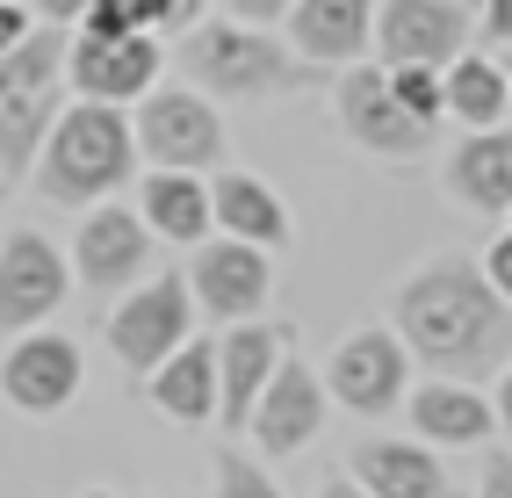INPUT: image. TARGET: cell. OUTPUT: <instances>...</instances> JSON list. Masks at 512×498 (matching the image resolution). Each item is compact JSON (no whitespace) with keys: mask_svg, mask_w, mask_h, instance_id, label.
I'll list each match as a JSON object with an SVG mask.
<instances>
[{"mask_svg":"<svg viewBox=\"0 0 512 498\" xmlns=\"http://www.w3.org/2000/svg\"><path fill=\"white\" fill-rule=\"evenodd\" d=\"M354 484L368 498H448V477H440L433 448H419V441H361Z\"/></svg>","mask_w":512,"mask_h":498,"instance_id":"cell-18","label":"cell"},{"mask_svg":"<svg viewBox=\"0 0 512 498\" xmlns=\"http://www.w3.org/2000/svg\"><path fill=\"white\" fill-rule=\"evenodd\" d=\"M188 318H195V296H188L181 275L145 282L130 304H116V318H109V347H116L138 376H152V369H166V361L188 347Z\"/></svg>","mask_w":512,"mask_h":498,"instance_id":"cell-6","label":"cell"},{"mask_svg":"<svg viewBox=\"0 0 512 498\" xmlns=\"http://www.w3.org/2000/svg\"><path fill=\"white\" fill-rule=\"evenodd\" d=\"M130 166H138V130H130V116L101 109V102H73L51 123L44 152H37V188L51 203H94V195L130 181Z\"/></svg>","mask_w":512,"mask_h":498,"instance_id":"cell-2","label":"cell"},{"mask_svg":"<svg viewBox=\"0 0 512 498\" xmlns=\"http://www.w3.org/2000/svg\"><path fill=\"white\" fill-rule=\"evenodd\" d=\"M339 123H347L368 152H390V159H419V152L433 145V130L412 123V116L397 109L390 73H375V65H354V73H339Z\"/></svg>","mask_w":512,"mask_h":498,"instance_id":"cell-11","label":"cell"},{"mask_svg":"<svg viewBox=\"0 0 512 498\" xmlns=\"http://www.w3.org/2000/svg\"><path fill=\"white\" fill-rule=\"evenodd\" d=\"M397 340L440 369V383H484L512 369V304L469 260H433L397 289Z\"/></svg>","mask_w":512,"mask_h":498,"instance_id":"cell-1","label":"cell"},{"mask_svg":"<svg viewBox=\"0 0 512 498\" xmlns=\"http://www.w3.org/2000/svg\"><path fill=\"white\" fill-rule=\"evenodd\" d=\"M412 426L433 448H476V441H491L498 405H484V390H469V383H426V390H412Z\"/></svg>","mask_w":512,"mask_h":498,"instance_id":"cell-19","label":"cell"},{"mask_svg":"<svg viewBox=\"0 0 512 498\" xmlns=\"http://www.w3.org/2000/svg\"><path fill=\"white\" fill-rule=\"evenodd\" d=\"M145 231H159V239H174V246H195V239H210V181H195V174H152L145 181Z\"/></svg>","mask_w":512,"mask_h":498,"instance_id":"cell-23","label":"cell"},{"mask_svg":"<svg viewBox=\"0 0 512 498\" xmlns=\"http://www.w3.org/2000/svg\"><path fill=\"white\" fill-rule=\"evenodd\" d=\"M29 37H37V22H29L22 0H0V58H15Z\"/></svg>","mask_w":512,"mask_h":498,"instance_id":"cell-29","label":"cell"},{"mask_svg":"<svg viewBox=\"0 0 512 498\" xmlns=\"http://www.w3.org/2000/svg\"><path fill=\"white\" fill-rule=\"evenodd\" d=\"M65 44L58 29L44 22L15 58H0V174H37V152L51 138L58 109V87H65Z\"/></svg>","mask_w":512,"mask_h":498,"instance_id":"cell-3","label":"cell"},{"mask_svg":"<svg viewBox=\"0 0 512 498\" xmlns=\"http://www.w3.org/2000/svg\"><path fill=\"white\" fill-rule=\"evenodd\" d=\"M188 296L210 318H231V325H253V311L267 304V253L260 246H202L195 253V275H188Z\"/></svg>","mask_w":512,"mask_h":498,"instance_id":"cell-16","label":"cell"},{"mask_svg":"<svg viewBox=\"0 0 512 498\" xmlns=\"http://www.w3.org/2000/svg\"><path fill=\"white\" fill-rule=\"evenodd\" d=\"M375 51L397 65H433V73H448L455 58H469V15L455 0H390V8H375Z\"/></svg>","mask_w":512,"mask_h":498,"instance_id":"cell-7","label":"cell"},{"mask_svg":"<svg viewBox=\"0 0 512 498\" xmlns=\"http://www.w3.org/2000/svg\"><path fill=\"white\" fill-rule=\"evenodd\" d=\"M289 361V340L275 325H231L224 347H217V405H224V426H253V405L260 390L275 383V369Z\"/></svg>","mask_w":512,"mask_h":498,"instance_id":"cell-14","label":"cell"},{"mask_svg":"<svg viewBox=\"0 0 512 498\" xmlns=\"http://www.w3.org/2000/svg\"><path fill=\"white\" fill-rule=\"evenodd\" d=\"M0 390H8V405L29 412V419H51L73 405L80 390V347L58 340V332H22L0 361Z\"/></svg>","mask_w":512,"mask_h":498,"instance_id":"cell-8","label":"cell"},{"mask_svg":"<svg viewBox=\"0 0 512 498\" xmlns=\"http://www.w3.org/2000/svg\"><path fill=\"white\" fill-rule=\"evenodd\" d=\"M65 80L80 87V102H101V109L145 102L152 80H159V37H123V44L73 37V51H65Z\"/></svg>","mask_w":512,"mask_h":498,"instance_id":"cell-10","label":"cell"},{"mask_svg":"<svg viewBox=\"0 0 512 498\" xmlns=\"http://www.w3.org/2000/svg\"><path fill=\"white\" fill-rule=\"evenodd\" d=\"M80 37H94V44H123V37H145V29H138V15H130V0H94V8L80 15Z\"/></svg>","mask_w":512,"mask_h":498,"instance_id":"cell-27","label":"cell"},{"mask_svg":"<svg viewBox=\"0 0 512 498\" xmlns=\"http://www.w3.org/2000/svg\"><path fill=\"white\" fill-rule=\"evenodd\" d=\"M130 15H138L145 37H174V29H195L202 0H130Z\"/></svg>","mask_w":512,"mask_h":498,"instance_id":"cell-28","label":"cell"},{"mask_svg":"<svg viewBox=\"0 0 512 498\" xmlns=\"http://www.w3.org/2000/svg\"><path fill=\"white\" fill-rule=\"evenodd\" d=\"M505 87H512V58H505Z\"/></svg>","mask_w":512,"mask_h":498,"instance_id":"cell-37","label":"cell"},{"mask_svg":"<svg viewBox=\"0 0 512 498\" xmlns=\"http://www.w3.org/2000/svg\"><path fill=\"white\" fill-rule=\"evenodd\" d=\"M484 282L512 304V231H505V239H491V253H484Z\"/></svg>","mask_w":512,"mask_h":498,"instance_id":"cell-30","label":"cell"},{"mask_svg":"<svg viewBox=\"0 0 512 498\" xmlns=\"http://www.w3.org/2000/svg\"><path fill=\"white\" fill-rule=\"evenodd\" d=\"M498 426H505V434H512V369L498 376Z\"/></svg>","mask_w":512,"mask_h":498,"instance_id":"cell-35","label":"cell"},{"mask_svg":"<svg viewBox=\"0 0 512 498\" xmlns=\"http://www.w3.org/2000/svg\"><path fill=\"white\" fill-rule=\"evenodd\" d=\"M145 260H152V231H145V217L138 210H94L87 224H80V246H73V268H80V282L94 289V296H109V289H123V282H138L145 275Z\"/></svg>","mask_w":512,"mask_h":498,"instance_id":"cell-13","label":"cell"},{"mask_svg":"<svg viewBox=\"0 0 512 498\" xmlns=\"http://www.w3.org/2000/svg\"><path fill=\"white\" fill-rule=\"evenodd\" d=\"M448 188L469 210H512V130H476L448 159Z\"/></svg>","mask_w":512,"mask_h":498,"instance_id":"cell-21","label":"cell"},{"mask_svg":"<svg viewBox=\"0 0 512 498\" xmlns=\"http://www.w3.org/2000/svg\"><path fill=\"white\" fill-rule=\"evenodd\" d=\"M217 498H282V484L260 470V462H246V455H224L217 462Z\"/></svg>","mask_w":512,"mask_h":498,"instance_id":"cell-26","label":"cell"},{"mask_svg":"<svg viewBox=\"0 0 512 498\" xmlns=\"http://www.w3.org/2000/svg\"><path fill=\"white\" fill-rule=\"evenodd\" d=\"M318 426H325V383L303 369V361H282L275 383H267L260 405H253V441H260V455H296V448H311Z\"/></svg>","mask_w":512,"mask_h":498,"instance_id":"cell-15","label":"cell"},{"mask_svg":"<svg viewBox=\"0 0 512 498\" xmlns=\"http://www.w3.org/2000/svg\"><path fill=\"white\" fill-rule=\"evenodd\" d=\"M145 383H152V405H159L166 419H181V426L210 419V412H217V347H210V340H188V347L166 361V369H152Z\"/></svg>","mask_w":512,"mask_h":498,"instance_id":"cell-22","label":"cell"},{"mask_svg":"<svg viewBox=\"0 0 512 498\" xmlns=\"http://www.w3.org/2000/svg\"><path fill=\"white\" fill-rule=\"evenodd\" d=\"M87 8H94V0H37V15H44L51 29H58V22H80Z\"/></svg>","mask_w":512,"mask_h":498,"instance_id":"cell-34","label":"cell"},{"mask_svg":"<svg viewBox=\"0 0 512 498\" xmlns=\"http://www.w3.org/2000/svg\"><path fill=\"white\" fill-rule=\"evenodd\" d=\"M512 109V87H505V65L491 58H455L448 65V116H462L469 130H498V116Z\"/></svg>","mask_w":512,"mask_h":498,"instance_id":"cell-24","label":"cell"},{"mask_svg":"<svg viewBox=\"0 0 512 498\" xmlns=\"http://www.w3.org/2000/svg\"><path fill=\"white\" fill-rule=\"evenodd\" d=\"M484 498H512V455H491L484 462Z\"/></svg>","mask_w":512,"mask_h":498,"instance_id":"cell-33","label":"cell"},{"mask_svg":"<svg viewBox=\"0 0 512 498\" xmlns=\"http://www.w3.org/2000/svg\"><path fill=\"white\" fill-rule=\"evenodd\" d=\"M224 8H231L238 22H246V29H267V22H275V15H289V8H296V0H224Z\"/></svg>","mask_w":512,"mask_h":498,"instance_id":"cell-31","label":"cell"},{"mask_svg":"<svg viewBox=\"0 0 512 498\" xmlns=\"http://www.w3.org/2000/svg\"><path fill=\"white\" fill-rule=\"evenodd\" d=\"M484 37L491 44H512V0H484Z\"/></svg>","mask_w":512,"mask_h":498,"instance_id":"cell-32","label":"cell"},{"mask_svg":"<svg viewBox=\"0 0 512 498\" xmlns=\"http://www.w3.org/2000/svg\"><path fill=\"white\" fill-rule=\"evenodd\" d=\"M289 44L318 65H354L375 44V0H296Z\"/></svg>","mask_w":512,"mask_h":498,"instance_id":"cell-17","label":"cell"},{"mask_svg":"<svg viewBox=\"0 0 512 498\" xmlns=\"http://www.w3.org/2000/svg\"><path fill=\"white\" fill-rule=\"evenodd\" d=\"M210 217L231 231L238 246H289V210H282V195L267 188V181H253V174H224V181H210Z\"/></svg>","mask_w":512,"mask_h":498,"instance_id":"cell-20","label":"cell"},{"mask_svg":"<svg viewBox=\"0 0 512 498\" xmlns=\"http://www.w3.org/2000/svg\"><path fill=\"white\" fill-rule=\"evenodd\" d=\"M404 376H412V354H404L397 332H354L332 354V397L347 412H397Z\"/></svg>","mask_w":512,"mask_h":498,"instance_id":"cell-12","label":"cell"},{"mask_svg":"<svg viewBox=\"0 0 512 498\" xmlns=\"http://www.w3.org/2000/svg\"><path fill=\"white\" fill-rule=\"evenodd\" d=\"M130 130H138V152L152 159V174H202V166L224 159V123L210 109V94L195 87H152Z\"/></svg>","mask_w":512,"mask_h":498,"instance_id":"cell-5","label":"cell"},{"mask_svg":"<svg viewBox=\"0 0 512 498\" xmlns=\"http://www.w3.org/2000/svg\"><path fill=\"white\" fill-rule=\"evenodd\" d=\"M318 498H368V491H361V484H354V477H332V484H325V491H318Z\"/></svg>","mask_w":512,"mask_h":498,"instance_id":"cell-36","label":"cell"},{"mask_svg":"<svg viewBox=\"0 0 512 498\" xmlns=\"http://www.w3.org/2000/svg\"><path fill=\"white\" fill-rule=\"evenodd\" d=\"M181 73L202 87V94H224V102H253V94L282 87L289 80V58L267 29H246V22H202L188 29L181 44Z\"/></svg>","mask_w":512,"mask_h":498,"instance_id":"cell-4","label":"cell"},{"mask_svg":"<svg viewBox=\"0 0 512 498\" xmlns=\"http://www.w3.org/2000/svg\"><path fill=\"white\" fill-rule=\"evenodd\" d=\"M390 94H397V109L412 116V123H426V130L448 116V73H433V65H397Z\"/></svg>","mask_w":512,"mask_h":498,"instance_id":"cell-25","label":"cell"},{"mask_svg":"<svg viewBox=\"0 0 512 498\" xmlns=\"http://www.w3.org/2000/svg\"><path fill=\"white\" fill-rule=\"evenodd\" d=\"M58 304H65L58 246L37 239V231H8V239H0V325L29 332V325H44Z\"/></svg>","mask_w":512,"mask_h":498,"instance_id":"cell-9","label":"cell"},{"mask_svg":"<svg viewBox=\"0 0 512 498\" xmlns=\"http://www.w3.org/2000/svg\"><path fill=\"white\" fill-rule=\"evenodd\" d=\"M87 498H109V491H87Z\"/></svg>","mask_w":512,"mask_h":498,"instance_id":"cell-38","label":"cell"}]
</instances>
